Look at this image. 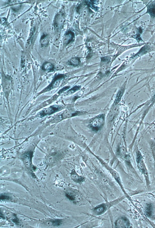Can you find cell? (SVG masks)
Masks as SVG:
<instances>
[{
	"instance_id": "cell-6",
	"label": "cell",
	"mask_w": 155,
	"mask_h": 228,
	"mask_svg": "<svg viewBox=\"0 0 155 228\" xmlns=\"http://www.w3.org/2000/svg\"><path fill=\"white\" fill-rule=\"evenodd\" d=\"M63 21V17L62 14L56 15L54 20V25L56 28L59 29L61 27Z\"/></svg>"
},
{
	"instance_id": "cell-4",
	"label": "cell",
	"mask_w": 155,
	"mask_h": 228,
	"mask_svg": "<svg viewBox=\"0 0 155 228\" xmlns=\"http://www.w3.org/2000/svg\"><path fill=\"white\" fill-rule=\"evenodd\" d=\"M116 226L117 228H130L131 224L128 219L122 218L118 219L116 221Z\"/></svg>"
},
{
	"instance_id": "cell-18",
	"label": "cell",
	"mask_w": 155,
	"mask_h": 228,
	"mask_svg": "<svg viewBox=\"0 0 155 228\" xmlns=\"http://www.w3.org/2000/svg\"><path fill=\"white\" fill-rule=\"evenodd\" d=\"M48 39L46 37V36H43L41 39V44L43 46L45 45H46L48 44Z\"/></svg>"
},
{
	"instance_id": "cell-14",
	"label": "cell",
	"mask_w": 155,
	"mask_h": 228,
	"mask_svg": "<svg viewBox=\"0 0 155 228\" xmlns=\"http://www.w3.org/2000/svg\"><path fill=\"white\" fill-rule=\"evenodd\" d=\"M81 87V86H74L72 88H71L70 89L69 91H68L66 93L68 94H73V93L74 92H76V91L79 90V89Z\"/></svg>"
},
{
	"instance_id": "cell-5",
	"label": "cell",
	"mask_w": 155,
	"mask_h": 228,
	"mask_svg": "<svg viewBox=\"0 0 155 228\" xmlns=\"http://www.w3.org/2000/svg\"><path fill=\"white\" fill-rule=\"evenodd\" d=\"M80 112L76 110L73 109H68L66 110L63 112V117L64 119L76 116L80 114Z\"/></svg>"
},
{
	"instance_id": "cell-11",
	"label": "cell",
	"mask_w": 155,
	"mask_h": 228,
	"mask_svg": "<svg viewBox=\"0 0 155 228\" xmlns=\"http://www.w3.org/2000/svg\"><path fill=\"white\" fill-rule=\"evenodd\" d=\"M148 11L151 16L155 17V3H151L148 5Z\"/></svg>"
},
{
	"instance_id": "cell-9",
	"label": "cell",
	"mask_w": 155,
	"mask_h": 228,
	"mask_svg": "<svg viewBox=\"0 0 155 228\" xmlns=\"http://www.w3.org/2000/svg\"><path fill=\"white\" fill-rule=\"evenodd\" d=\"M137 161H138V166L140 168V170H141L142 172L143 173H145V170L144 165L143 163L142 158L141 155L140 154H138V156H137Z\"/></svg>"
},
{
	"instance_id": "cell-12",
	"label": "cell",
	"mask_w": 155,
	"mask_h": 228,
	"mask_svg": "<svg viewBox=\"0 0 155 228\" xmlns=\"http://www.w3.org/2000/svg\"><path fill=\"white\" fill-rule=\"evenodd\" d=\"M153 207L151 204H148L146 207L145 209V213L147 216L150 217L152 213Z\"/></svg>"
},
{
	"instance_id": "cell-19",
	"label": "cell",
	"mask_w": 155,
	"mask_h": 228,
	"mask_svg": "<svg viewBox=\"0 0 155 228\" xmlns=\"http://www.w3.org/2000/svg\"><path fill=\"white\" fill-rule=\"evenodd\" d=\"M52 223L53 225L55 226H58L60 225L62 221L60 220L57 219L54 220L52 222Z\"/></svg>"
},
{
	"instance_id": "cell-2",
	"label": "cell",
	"mask_w": 155,
	"mask_h": 228,
	"mask_svg": "<svg viewBox=\"0 0 155 228\" xmlns=\"http://www.w3.org/2000/svg\"><path fill=\"white\" fill-rule=\"evenodd\" d=\"M104 120L103 115L102 114L95 118L91 123L92 128L95 130H98L102 127Z\"/></svg>"
},
{
	"instance_id": "cell-20",
	"label": "cell",
	"mask_w": 155,
	"mask_h": 228,
	"mask_svg": "<svg viewBox=\"0 0 155 228\" xmlns=\"http://www.w3.org/2000/svg\"><path fill=\"white\" fill-rule=\"evenodd\" d=\"M70 88V87L69 86L65 87L63 88H62L60 90L59 92H58V93H60V94L62 93L63 92H65V91L68 89Z\"/></svg>"
},
{
	"instance_id": "cell-1",
	"label": "cell",
	"mask_w": 155,
	"mask_h": 228,
	"mask_svg": "<svg viewBox=\"0 0 155 228\" xmlns=\"http://www.w3.org/2000/svg\"><path fill=\"white\" fill-rule=\"evenodd\" d=\"M65 76L62 74H58L53 79L51 84L45 89L44 91H49L53 89L58 87L60 85L62 81L65 77Z\"/></svg>"
},
{
	"instance_id": "cell-8",
	"label": "cell",
	"mask_w": 155,
	"mask_h": 228,
	"mask_svg": "<svg viewBox=\"0 0 155 228\" xmlns=\"http://www.w3.org/2000/svg\"><path fill=\"white\" fill-rule=\"evenodd\" d=\"M54 69V66L52 63L48 62H46L44 63L42 66V69L43 70L52 72Z\"/></svg>"
},
{
	"instance_id": "cell-3",
	"label": "cell",
	"mask_w": 155,
	"mask_h": 228,
	"mask_svg": "<svg viewBox=\"0 0 155 228\" xmlns=\"http://www.w3.org/2000/svg\"><path fill=\"white\" fill-rule=\"evenodd\" d=\"M61 107L57 105L52 106L49 108L45 109L40 113L41 116L44 117L47 115H50L57 112L60 109Z\"/></svg>"
},
{
	"instance_id": "cell-10",
	"label": "cell",
	"mask_w": 155,
	"mask_h": 228,
	"mask_svg": "<svg viewBox=\"0 0 155 228\" xmlns=\"http://www.w3.org/2000/svg\"><path fill=\"white\" fill-rule=\"evenodd\" d=\"M32 157V153L28 152L24 154V161L26 166L29 167L30 165L31 159Z\"/></svg>"
},
{
	"instance_id": "cell-13",
	"label": "cell",
	"mask_w": 155,
	"mask_h": 228,
	"mask_svg": "<svg viewBox=\"0 0 155 228\" xmlns=\"http://www.w3.org/2000/svg\"><path fill=\"white\" fill-rule=\"evenodd\" d=\"M124 91V89L122 88L118 92L117 96H116V100H115L116 103H118L120 101L123 95Z\"/></svg>"
},
{
	"instance_id": "cell-16",
	"label": "cell",
	"mask_w": 155,
	"mask_h": 228,
	"mask_svg": "<svg viewBox=\"0 0 155 228\" xmlns=\"http://www.w3.org/2000/svg\"><path fill=\"white\" fill-rule=\"evenodd\" d=\"M105 209V207L101 205L96 208L94 210L95 213L97 214H100L103 213Z\"/></svg>"
},
{
	"instance_id": "cell-21",
	"label": "cell",
	"mask_w": 155,
	"mask_h": 228,
	"mask_svg": "<svg viewBox=\"0 0 155 228\" xmlns=\"http://www.w3.org/2000/svg\"><path fill=\"white\" fill-rule=\"evenodd\" d=\"M10 199L9 197L6 196L1 195L0 196V199L1 200H8Z\"/></svg>"
},
{
	"instance_id": "cell-15",
	"label": "cell",
	"mask_w": 155,
	"mask_h": 228,
	"mask_svg": "<svg viewBox=\"0 0 155 228\" xmlns=\"http://www.w3.org/2000/svg\"><path fill=\"white\" fill-rule=\"evenodd\" d=\"M72 178L74 181L77 182H81L83 180V177L79 176L76 173H74L72 175Z\"/></svg>"
},
{
	"instance_id": "cell-17",
	"label": "cell",
	"mask_w": 155,
	"mask_h": 228,
	"mask_svg": "<svg viewBox=\"0 0 155 228\" xmlns=\"http://www.w3.org/2000/svg\"><path fill=\"white\" fill-rule=\"evenodd\" d=\"M80 61L79 58L75 57L71 59L70 62V64L73 66H77L79 65Z\"/></svg>"
},
{
	"instance_id": "cell-23",
	"label": "cell",
	"mask_w": 155,
	"mask_h": 228,
	"mask_svg": "<svg viewBox=\"0 0 155 228\" xmlns=\"http://www.w3.org/2000/svg\"><path fill=\"white\" fill-rule=\"evenodd\" d=\"M154 98H155V96H154Z\"/></svg>"
},
{
	"instance_id": "cell-22",
	"label": "cell",
	"mask_w": 155,
	"mask_h": 228,
	"mask_svg": "<svg viewBox=\"0 0 155 228\" xmlns=\"http://www.w3.org/2000/svg\"><path fill=\"white\" fill-rule=\"evenodd\" d=\"M13 222L15 223H19V221L17 218H15L13 220Z\"/></svg>"
},
{
	"instance_id": "cell-7",
	"label": "cell",
	"mask_w": 155,
	"mask_h": 228,
	"mask_svg": "<svg viewBox=\"0 0 155 228\" xmlns=\"http://www.w3.org/2000/svg\"><path fill=\"white\" fill-rule=\"evenodd\" d=\"M74 36V34L72 32L69 31L67 32L64 36V41L65 44H69L73 40Z\"/></svg>"
}]
</instances>
